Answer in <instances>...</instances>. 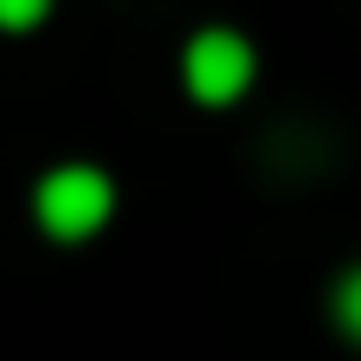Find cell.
<instances>
[{
    "instance_id": "obj_1",
    "label": "cell",
    "mask_w": 361,
    "mask_h": 361,
    "mask_svg": "<svg viewBox=\"0 0 361 361\" xmlns=\"http://www.w3.org/2000/svg\"><path fill=\"white\" fill-rule=\"evenodd\" d=\"M34 214H40V228H47L54 241H87V234L114 214V188L94 168H54L40 180V194H34Z\"/></svg>"
},
{
    "instance_id": "obj_4",
    "label": "cell",
    "mask_w": 361,
    "mask_h": 361,
    "mask_svg": "<svg viewBox=\"0 0 361 361\" xmlns=\"http://www.w3.org/2000/svg\"><path fill=\"white\" fill-rule=\"evenodd\" d=\"M40 13H47V0H0V27H13V34H20V27H34Z\"/></svg>"
},
{
    "instance_id": "obj_3",
    "label": "cell",
    "mask_w": 361,
    "mask_h": 361,
    "mask_svg": "<svg viewBox=\"0 0 361 361\" xmlns=\"http://www.w3.org/2000/svg\"><path fill=\"white\" fill-rule=\"evenodd\" d=\"M335 322L361 341V268H355V274H341V288H335Z\"/></svg>"
},
{
    "instance_id": "obj_2",
    "label": "cell",
    "mask_w": 361,
    "mask_h": 361,
    "mask_svg": "<svg viewBox=\"0 0 361 361\" xmlns=\"http://www.w3.org/2000/svg\"><path fill=\"white\" fill-rule=\"evenodd\" d=\"M180 74H188V94L207 107H228L234 94H247V80H255V54H247L241 34H194L188 40V61H180Z\"/></svg>"
}]
</instances>
